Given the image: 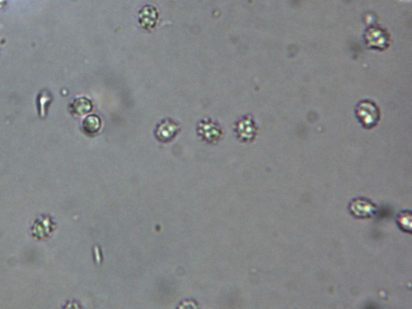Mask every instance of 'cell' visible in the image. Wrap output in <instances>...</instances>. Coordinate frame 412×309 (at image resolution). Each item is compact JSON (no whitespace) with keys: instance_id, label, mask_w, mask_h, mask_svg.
I'll return each mask as SVG.
<instances>
[{"instance_id":"cell-1","label":"cell","mask_w":412,"mask_h":309,"mask_svg":"<svg viewBox=\"0 0 412 309\" xmlns=\"http://www.w3.org/2000/svg\"><path fill=\"white\" fill-rule=\"evenodd\" d=\"M358 122L366 129H372L380 122V112L374 102L364 101L358 103L356 110Z\"/></svg>"},{"instance_id":"cell-2","label":"cell","mask_w":412,"mask_h":309,"mask_svg":"<svg viewBox=\"0 0 412 309\" xmlns=\"http://www.w3.org/2000/svg\"><path fill=\"white\" fill-rule=\"evenodd\" d=\"M350 212L358 218H370L378 212V207L374 203L366 198H354L349 206Z\"/></svg>"},{"instance_id":"cell-3","label":"cell","mask_w":412,"mask_h":309,"mask_svg":"<svg viewBox=\"0 0 412 309\" xmlns=\"http://www.w3.org/2000/svg\"><path fill=\"white\" fill-rule=\"evenodd\" d=\"M198 134L202 138L208 143H216L220 138L222 130L218 124L210 120L200 122L198 126Z\"/></svg>"},{"instance_id":"cell-4","label":"cell","mask_w":412,"mask_h":309,"mask_svg":"<svg viewBox=\"0 0 412 309\" xmlns=\"http://www.w3.org/2000/svg\"><path fill=\"white\" fill-rule=\"evenodd\" d=\"M178 126L171 120H164L158 124L155 132L158 140L162 142H168L175 137L178 132Z\"/></svg>"},{"instance_id":"cell-5","label":"cell","mask_w":412,"mask_h":309,"mask_svg":"<svg viewBox=\"0 0 412 309\" xmlns=\"http://www.w3.org/2000/svg\"><path fill=\"white\" fill-rule=\"evenodd\" d=\"M236 134L242 140L250 141L255 137L256 128L250 118L242 120L236 124Z\"/></svg>"},{"instance_id":"cell-6","label":"cell","mask_w":412,"mask_h":309,"mask_svg":"<svg viewBox=\"0 0 412 309\" xmlns=\"http://www.w3.org/2000/svg\"><path fill=\"white\" fill-rule=\"evenodd\" d=\"M140 24L143 28L151 30L154 28L158 20V12L152 6L148 5L141 10L138 14Z\"/></svg>"},{"instance_id":"cell-7","label":"cell","mask_w":412,"mask_h":309,"mask_svg":"<svg viewBox=\"0 0 412 309\" xmlns=\"http://www.w3.org/2000/svg\"><path fill=\"white\" fill-rule=\"evenodd\" d=\"M92 108L91 102L84 98L75 99L71 104L72 112L77 116L86 115L92 110Z\"/></svg>"},{"instance_id":"cell-8","label":"cell","mask_w":412,"mask_h":309,"mask_svg":"<svg viewBox=\"0 0 412 309\" xmlns=\"http://www.w3.org/2000/svg\"><path fill=\"white\" fill-rule=\"evenodd\" d=\"M396 224L400 230L406 232H412V213L409 210L402 211L396 216Z\"/></svg>"},{"instance_id":"cell-9","label":"cell","mask_w":412,"mask_h":309,"mask_svg":"<svg viewBox=\"0 0 412 309\" xmlns=\"http://www.w3.org/2000/svg\"><path fill=\"white\" fill-rule=\"evenodd\" d=\"M82 127L86 133L94 134L98 132L101 127V120L96 116H90L84 120Z\"/></svg>"},{"instance_id":"cell-10","label":"cell","mask_w":412,"mask_h":309,"mask_svg":"<svg viewBox=\"0 0 412 309\" xmlns=\"http://www.w3.org/2000/svg\"><path fill=\"white\" fill-rule=\"evenodd\" d=\"M52 101V96L47 91H42L38 96V109H39V115L42 118H44L46 115L47 106L49 105Z\"/></svg>"},{"instance_id":"cell-11","label":"cell","mask_w":412,"mask_h":309,"mask_svg":"<svg viewBox=\"0 0 412 309\" xmlns=\"http://www.w3.org/2000/svg\"><path fill=\"white\" fill-rule=\"evenodd\" d=\"M5 0H0V8L4 5Z\"/></svg>"}]
</instances>
